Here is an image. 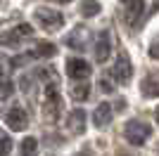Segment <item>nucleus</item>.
Instances as JSON below:
<instances>
[{"label":"nucleus","mask_w":159,"mask_h":156,"mask_svg":"<svg viewBox=\"0 0 159 156\" xmlns=\"http://www.w3.org/2000/svg\"><path fill=\"white\" fill-rule=\"evenodd\" d=\"M10 151H12V142H10V137L0 132V154H10Z\"/></svg>","instance_id":"f3484780"},{"label":"nucleus","mask_w":159,"mask_h":156,"mask_svg":"<svg viewBox=\"0 0 159 156\" xmlns=\"http://www.w3.org/2000/svg\"><path fill=\"white\" fill-rule=\"evenodd\" d=\"M0 71H2V66H0Z\"/></svg>","instance_id":"412c9836"},{"label":"nucleus","mask_w":159,"mask_h":156,"mask_svg":"<svg viewBox=\"0 0 159 156\" xmlns=\"http://www.w3.org/2000/svg\"><path fill=\"white\" fill-rule=\"evenodd\" d=\"M36 149H38V140L36 137H26L21 142V154H36Z\"/></svg>","instance_id":"dca6fc26"},{"label":"nucleus","mask_w":159,"mask_h":156,"mask_svg":"<svg viewBox=\"0 0 159 156\" xmlns=\"http://www.w3.org/2000/svg\"><path fill=\"white\" fill-rule=\"evenodd\" d=\"M88 92H90V83H86V78H83V80H76V83H71V90H69V95H71L74 102H86V99H88Z\"/></svg>","instance_id":"f8f14e48"},{"label":"nucleus","mask_w":159,"mask_h":156,"mask_svg":"<svg viewBox=\"0 0 159 156\" xmlns=\"http://www.w3.org/2000/svg\"><path fill=\"white\" fill-rule=\"evenodd\" d=\"M66 130H69L71 135H81V132L86 130V114H83V109H74L71 114H69Z\"/></svg>","instance_id":"6e6552de"},{"label":"nucleus","mask_w":159,"mask_h":156,"mask_svg":"<svg viewBox=\"0 0 159 156\" xmlns=\"http://www.w3.org/2000/svg\"><path fill=\"white\" fill-rule=\"evenodd\" d=\"M2 116H5V123L10 125V130H17V132H21V130L29 125V114L24 111V106H19V104L10 106V109H7Z\"/></svg>","instance_id":"39448f33"},{"label":"nucleus","mask_w":159,"mask_h":156,"mask_svg":"<svg viewBox=\"0 0 159 156\" xmlns=\"http://www.w3.org/2000/svg\"><path fill=\"white\" fill-rule=\"evenodd\" d=\"M60 111H62V102L57 95V88L52 83L45 85V99H43V121L48 123H57L60 121Z\"/></svg>","instance_id":"f257e3e1"},{"label":"nucleus","mask_w":159,"mask_h":156,"mask_svg":"<svg viewBox=\"0 0 159 156\" xmlns=\"http://www.w3.org/2000/svg\"><path fill=\"white\" fill-rule=\"evenodd\" d=\"M121 5H124V10H126V21L128 24H135L138 17L143 14L145 0H121Z\"/></svg>","instance_id":"9d476101"},{"label":"nucleus","mask_w":159,"mask_h":156,"mask_svg":"<svg viewBox=\"0 0 159 156\" xmlns=\"http://www.w3.org/2000/svg\"><path fill=\"white\" fill-rule=\"evenodd\" d=\"M86 40H88V31L86 28H76L74 33H69V38H66V45L74 47V50H83L86 47Z\"/></svg>","instance_id":"ddd939ff"},{"label":"nucleus","mask_w":159,"mask_h":156,"mask_svg":"<svg viewBox=\"0 0 159 156\" xmlns=\"http://www.w3.org/2000/svg\"><path fill=\"white\" fill-rule=\"evenodd\" d=\"M154 118H157V125H159V106L154 109Z\"/></svg>","instance_id":"6ab92c4d"},{"label":"nucleus","mask_w":159,"mask_h":156,"mask_svg":"<svg viewBox=\"0 0 159 156\" xmlns=\"http://www.w3.org/2000/svg\"><path fill=\"white\" fill-rule=\"evenodd\" d=\"M33 19L38 21L45 31H57V28L64 24V17H62L57 10H52V7H38V10L33 12Z\"/></svg>","instance_id":"7ed1b4c3"},{"label":"nucleus","mask_w":159,"mask_h":156,"mask_svg":"<svg viewBox=\"0 0 159 156\" xmlns=\"http://www.w3.org/2000/svg\"><path fill=\"white\" fill-rule=\"evenodd\" d=\"M112 76L116 78L121 85H126L128 80H131V76H133V64H131V59H128V52H126V50L119 52V57H116V62H114V66H112Z\"/></svg>","instance_id":"20e7f679"},{"label":"nucleus","mask_w":159,"mask_h":156,"mask_svg":"<svg viewBox=\"0 0 159 156\" xmlns=\"http://www.w3.org/2000/svg\"><path fill=\"white\" fill-rule=\"evenodd\" d=\"M152 135V128L145 121H128L126 128H124V137H126L131 144H145Z\"/></svg>","instance_id":"f03ea898"},{"label":"nucleus","mask_w":159,"mask_h":156,"mask_svg":"<svg viewBox=\"0 0 159 156\" xmlns=\"http://www.w3.org/2000/svg\"><path fill=\"white\" fill-rule=\"evenodd\" d=\"M112 104H107V102H100V106L93 111V123L98 125V128H107L109 125V121H112Z\"/></svg>","instance_id":"1a4fd4ad"},{"label":"nucleus","mask_w":159,"mask_h":156,"mask_svg":"<svg viewBox=\"0 0 159 156\" xmlns=\"http://www.w3.org/2000/svg\"><path fill=\"white\" fill-rule=\"evenodd\" d=\"M57 54V47L52 43H38V47L33 50V57H55Z\"/></svg>","instance_id":"2eb2a0df"},{"label":"nucleus","mask_w":159,"mask_h":156,"mask_svg":"<svg viewBox=\"0 0 159 156\" xmlns=\"http://www.w3.org/2000/svg\"><path fill=\"white\" fill-rule=\"evenodd\" d=\"M55 2H62V5H64V2H71V0H55Z\"/></svg>","instance_id":"aec40b11"},{"label":"nucleus","mask_w":159,"mask_h":156,"mask_svg":"<svg viewBox=\"0 0 159 156\" xmlns=\"http://www.w3.org/2000/svg\"><path fill=\"white\" fill-rule=\"evenodd\" d=\"M100 2L98 0H83L81 2V17H98L100 14Z\"/></svg>","instance_id":"4468645a"},{"label":"nucleus","mask_w":159,"mask_h":156,"mask_svg":"<svg viewBox=\"0 0 159 156\" xmlns=\"http://www.w3.org/2000/svg\"><path fill=\"white\" fill-rule=\"evenodd\" d=\"M140 92L145 97H159V71H152L147 73L140 83Z\"/></svg>","instance_id":"0eeeda50"},{"label":"nucleus","mask_w":159,"mask_h":156,"mask_svg":"<svg viewBox=\"0 0 159 156\" xmlns=\"http://www.w3.org/2000/svg\"><path fill=\"white\" fill-rule=\"evenodd\" d=\"M109 47H112V43H109V31H102L98 36V43H95V57H98V62H105V59L109 57Z\"/></svg>","instance_id":"9b49d317"},{"label":"nucleus","mask_w":159,"mask_h":156,"mask_svg":"<svg viewBox=\"0 0 159 156\" xmlns=\"http://www.w3.org/2000/svg\"><path fill=\"white\" fill-rule=\"evenodd\" d=\"M66 73L71 80H83V78L90 76V64L86 59H79V57H71L66 62Z\"/></svg>","instance_id":"423d86ee"},{"label":"nucleus","mask_w":159,"mask_h":156,"mask_svg":"<svg viewBox=\"0 0 159 156\" xmlns=\"http://www.w3.org/2000/svg\"><path fill=\"white\" fill-rule=\"evenodd\" d=\"M150 57H154V59H159V43H154L152 47H150Z\"/></svg>","instance_id":"a211bd4d"}]
</instances>
